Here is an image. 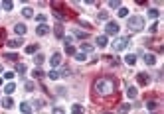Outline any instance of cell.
Instances as JSON below:
<instances>
[{
	"mask_svg": "<svg viewBox=\"0 0 164 114\" xmlns=\"http://www.w3.org/2000/svg\"><path fill=\"white\" fill-rule=\"evenodd\" d=\"M115 89H117V83H115V79H111V77H99V79L93 83V93L101 94V96L113 94Z\"/></svg>",
	"mask_w": 164,
	"mask_h": 114,
	"instance_id": "cell-1",
	"label": "cell"
},
{
	"mask_svg": "<svg viewBox=\"0 0 164 114\" xmlns=\"http://www.w3.org/2000/svg\"><path fill=\"white\" fill-rule=\"evenodd\" d=\"M127 28L131 30V32H140V30H145V18L142 16H132L127 20Z\"/></svg>",
	"mask_w": 164,
	"mask_h": 114,
	"instance_id": "cell-2",
	"label": "cell"
},
{
	"mask_svg": "<svg viewBox=\"0 0 164 114\" xmlns=\"http://www.w3.org/2000/svg\"><path fill=\"white\" fill-rule=\"evenodd\" d=\"M127 45H129V38H117L113 41V49L115 51H123V49H127Z\"/></svg>",
	"mask_w": 164,
	"mask_h": 114,
	"instance_id": "cell-3",
	"label": "cell"
},
{
	"mask_svg": "<svg viewBox=\"0 0 164 114\" xmlns=\"http://www.w3.org/2000/svg\"><path fill=\"white\" fill-rule=\"evenodd\" d=\"M119 30H121V28H119L117 22H107V26H105V34L107 35H117Z\"/></svg>",
	"mask_w": 164,
	"mask_h": 114,
	"instance_id": "cell-4",
	"label": "cell"
},
{
	"mask_svg": "<svg viewBox=\"0 0 164 114\" xmlns=\"http://www.w3.org/2000/svg\"><path fill=\"white\" fill-rule=\"evenodd\" d=\"M137 81H138V85H142V87H146L148 83H150V77L146 73H138L137 75Z\"/></svg>",
	"mask_w": 164,
	"mask_h": 114,
	"instance_id": "cell-5",
	"label": "cell"
},
{
	"mask_svg": "<svg viewBox=\"0 0 164 114\" xmlns=\"http://www.w3.org/2000/svg\"><path fill=\"white\" fill-rule=\"evenodd\" d=\"M50 63H52V67H59V65H61V53H53Z\"/></svg>",
	"mask_w": 164,
	"mask_h": 114,
	"instance_id": "cell-6",
	"label": "cell"
},
{
	"mask_svg": "<svg viewBox=\"0 0 164 114\" xmlns=\"http://www.w3.org/2000/svg\"><path fill=\"white\" fill-rule=\"evenodd\" d=\"M145 63L146 65H154V63H156V55L154 53H145Z\"/></svg>",
	"mask_w": 164,
	"mask_h": 114,
	"instance_id": "cell-7",
	"label": "cell"
},
{
	"mask_svg": "<svg viewBox=\"0 0 164 114\" xmlns=\"http://www.w3.org/2000/svg\"><path fill=\"white\" fill-rule=\"evenodd\" d=\"M47 32H50V28H47L46 24H40V26L36 28V34H38V35H46Z\"/></svg>",
	"mask_w": 164,
	"mask_h": 114,
	"instance_id": "cell-8",
	"label": "cell"
},
{
	"mask_svg": "<svg viewBox=\"0 0 164 114\" xmlns=\"http://www.w3.org/2000/svg\"><path fill=\"white\" fill-rule=\"evenodd\" d=\"M12 106H14V101L10 98V96H4V98H2V108L8 110V108H12Z\"/></svg>",
	"mask_w": 164,
	"mask_h": 114,
	"instance_id": "cell-9",
	"label": "cell"
},
{
	"mask_svg": "<svg viewBox=\"0 0 164 114\" xmlns=\"http://www.w3.org/2000/svg\"><path fill=\"white\" fill-rule=\"evenodd\" d=\"M26 30H28V28L24 26V24H16V26H14V32H16L18 35H24V34H26Z\"/></svg>",
	"mask_w": 164,
	"mask_h": 114,
	"instance_id": "cell-10",
	"label": "cell"
},
{
	"mask_svg": "<svg viewBox=\"0 0 164 114\" xmlns=\"http://www.w3.org/2000/svg\"><path fill=\"white\" fill-rule=\"evenodd\" d=\"M20 110H22V114H32V106H30L28 102H22V104H20Z\"/></svg>",
	"mask_w": 164,
	"mask_h": 114,
	"instance_id": "cell-11",
	"label": "cell"
},
{
	"mask_svg": "<svg viewBox=\"0 0 164 114\" xmlns=\"http://www.w3.org/2000/svg\"><path fill=\"white\" fill-rule=\"evenodd\" d=\"M125 63H127V65H135V63H137V55H135V53H129V55L125 57Z\"/></svg>",
	"mask_w": 164,
	"mask_h": 114,
	"instance_id": "cell-12",
	"label": "cell"
},
{
	"mask_svg": "<svg viewBox=\"0 0 164 114\" xmlns=\"http://www.w3.org/2000/svg\"><path fill=\"white\" fill-rule=\"evenodd\" d=\"M137 94H138L137 87H129L127 89V96H129V98H137Z\"/></svg>",
	"mask_w": 164,
	"mask_h": 114,
	"instance_id": "cell-13",
	"label": "cell"
},
{
	"mask_svg": "<svg viewBox=\"0 0 164 114\" xmlns=\"http://www.w3.org/2000/svg\"><path fill=\"white\" fill-rule=\"evenodd\" d=\"M91 51H93V45L83 41V43H81V53H91Z\"/></svg>",
	"mask_w": 164,
	"mask_h": 114,
	"instance_id": "cell-14",
	"label": "cell"
},
{
	"mask_svg": "<svg viewBox=\"0 0 164 114\" xmlns=\"http://www.w3.org/2000/svg\"><path fill=\"white\" fill-rule=\"evenodd\" d=\"M20 45H22V40H20V38L18 40H10L8 41V47H12V49H16V47H20Z\"/></svg>",
	"mask_w": 164,
	"mask_h": 114,
	"instance_id": "cell-15",
	"label": "cell"
},
{
	"mask_svg": "<svg viewBox=\"0 0 164 114\" xmlns=\"http://www.w3.org/2000/svg\"><path fill=\"white\" fill-rule=\"evenodd\" d=\"M55 38H58V40H63V38H65V35H63V28L59 26H55Z\"/></svg>",
	"mask_w": 164,
	"mask_h": 114,
	"instance_id": "cell-16",
	"label": "cell"
},
{
	"mask_svg": "<svg viewBox=\"0 0 164 114\" xmlns=\"http://www.w3.org/2000/svg\"><path fill=\"white\" fill-rule=\"evenodd\" d=\"M44 61H46V57H44V55H42V53H36V57H34V63H36L38 67L44 63Z\"/></svg>",
	"mask_w": 164,
	"mask_h": 114,
	"instance_id": "cell-17",
	"label": "cell"
},
{
	"mask_svg": "<svg viewBox=\"0 0 164 114\" xmlns=\"http://www.w3.org/2000/svg\"><path fill=\"white\" fill-rule=\"evenodd\" d=\"M97 45L99 47H105L107 45V35H97Z\"/></svg>",
	"mask_w": 164,
	"mask_h": 114,
	"instance_id": "cell-18",
	"label": "cell"
},
{
	"mask_svg": "<svg viewBox=\"0 0 164 114\" xmlns=\"http://www.w3.org/2000/svg\"><path fill=\"white\" fill-rule=\"evenodd\" d=\"M71 114H83V106H81V104H73L71 106Z\"/></svg>",
	"mask_w": 164,
	"mask_h": 114,
	"instance_id": "cell-19",
	"label": "cell"
},
{
	"mask_svg": "<svg viewBox=\"0 0 164 114\" xmlns=\"http://www.w3.org/2000/svg\"><path fill=\"white\" fill-rule=\"evenodd\" d=\"M97 20H101V22H107V20H109V14H107L105 10H101V12L97 14Z\"/></svg>",
	"mask_w": 164,
	"mask_h": 114,
	"instance_id": "cell-20",
	"label": "cell"
},
{
	"mask_svg": "<svg viewBox=\"0 0 164 114\" xmlns=\"http://www.w3.org/2000/svg\"><path fill=\"white\" fill-rule=\"evenodd\" d=\"M129 110H131V104H121L119 106V114H129Z\"/></svg>",
	"mask_w": 164,
	"mask_h": 114,
	"instance_id": "cell-21",
	"label": "cell"
},
{
	"mask_svg": "<svg viewBox=\"0 0 164 114\" xmlns=\"http://www.w3.org/2000/svg\"><path fill=\"white\" fill-rule=\"evenodd\" d=\"M14 91H16V85H14V83H8L6 89H4V93H6V94H12Z\"/></svg>",
	"mask_w": 164,
	"mask_h": 114,
	"instance_id": "cell-22",
	"label": "cell"
},
{
	"mask_svg": "<svg viewBox=\"0 0 164 114\" xmlns=\"http://www.w3.org/2000/svg\"><path fill=\"white\" fill-rule=\"evenodd\" d=\"M32 75H34V79H44V71H42L40 67H38V69H34V73H32Z\"/></svg>",
	"mask_w": 164,
	"mask_h": 114,
	"instance_id": "cell-23",
	"label": "cell"
},
{
	"mask_svg": "<svg viewBox=\"0 0 164 114\" xmlns=\"http://www.w3.org/2000/svg\"><path fill=\"white\" fill-rule=\"evenodd\" d=\"M0 6L4 8V10H6V12H10V10H12V8H14V4H12V2H10V0H6V2H2V4H0Z\"/></svg>",
	"mask_w": 164,
	"mask_h": 114,
	"instance_id": "cell-24",
	"label": "cell"
},
{
	"mask_svg": "<svg viewBox=\"0 0 164 114\" xmlns=\"http://www.w3.org/2000/svg\"><path fill=\"white\" fill-rule=\"evenodd\" d=\"M22 16H24V18H32L34 10H32V8H24V10H22Z\"/></svg>",
	"mask_w": 164,
	"mask_h": 114,
	"instance_id": "cell-25",
	"label": "cell"
},
{
	"mask_svg": "<svg viewBox=\"0 0 164 114\" xmlns=\"http://www.w3.org/2000/svg\"><path fill=\"white\" fill-rule=\"evenodd\" d=\"M158 16H160V12H158L156 8H152V10H148V18H152V20H156Z\"/></svg>",
	"mask_w": 164,
	"mask_h": 114,
	"instance_id": "cell-26",
	"label": "cell"
},
{
	"mask_svg": "<svg viewBox=\"0 0 164 114\" xmlns=\"http://www.w3.org/2000/svg\"><path fill=\"white\" fill-rule=\"evenodd\" d=\"M47 77H50L52 81H58V79H61V77H59V73H58V71H53V69L50 71V73H47Z\"/></svg>",
	"mask_w": 164,
	"mask_h": 114,
	"instance_id": "cell-27",
	"label": "cell"
},
{
	"mask_svg": "<svg viewBox=\"0 0 164 114\" xmlns=\"http://www.w3.org/2000/svg\"><path fill=\"white\" fill-rule=\"evenodd\" d=\"M16 71H18V75H24L26 73V65H24V63H18V65H16Z\"/></svg>",
	"mask_w": 164,
	"mask_h": 114,
	"instance_id": "cell-28",
	"label": "cell"
},
{
	"mask_svg": "<svg viewBox=\"0 0 164 114\" xmlns=\"http://www.w3.org/2000/svg\"><path fill=\"white\" fill-rule=\"evenodd\" d=\"M73 57H75V61H79V63H83V61H87L85 53H75V55H73Z\"/></svg>",
	"mask_w": 164,
	"mask_h": 114,
	"instance_id": "cell-29",
	"label": "cell"
},
{
	"mask_svg": "<svg viewBox=\"0 0 164 114\" xmlns=\"http://www.w3.org/2000/svg\"><path fill=\"white\" fill-rule=\"evenodd\" d=\"M117 16H119V18H127V16H129V10H127V8H119Z\"/></svg>",
	"mask_w": 164,
	"mask_h": 114,
	"instance_id": "cell-30",
	"label": "cell"
},
{
	"mask_svg": "<svg viewBox=\"0 0 164 114\" xmlns=\"http://www.w3.org/2000/svg\"><path fill=\"white\" fill-rule=\"evenodd\" d=\"M36 51H38V45H26V53H36Z\"/></svg>",
	"mask_w": 164,
	"mask_h": 114,
	"instance_id": "cell-31",
	"label": "cell"
},
{
	"mask_svg": "<svg viewBox=\"0 0 164 114\" xmlns=\"http://www.w3.org/2000/svg\"><path fill=\"white\" fill-rule=\"evenodd\" d=\"M65 53L67 55H75L77 51H75V47H73V45H65Z\"/></svg>",
	"mask_w": 164,
	"mask_h": 114,
	"instance_id": "cell-32",
	"label": "cell"
},
{
	"mask_svg": "<svg viewBox=\"0 0 164 114\" xmlns=\"http://www.w3.org/2000/svg\"><path fill=\"white\" fill-rule=\"evenodd\" d=\"M156 106H158L156 101H148V102H146V108H148V110H154Z\"/></svg>",
	"mask_w": 164,
	"mask_h": 114,
	"instance_id": "cell-33",
	"label": "cell"
},
{
	"mask_svg": "<svg viewBox=\"0 0 164 114\" xmlns=\"http://www.w3.org/2000/svg\"><path fill=\"white\" fill-rule=\"evenodd\" d=\"M4 57H6L8 61H18V55H16V53H6Z\"/></svg>",
	"mask_w": 164,
	"mask_h": 114,
	"instance_id": "cell-34",
	"label": "cell"
},
{
	"mask_svg": "<svg viewBox=\"0 0 164 114\" xmlns=\"http://www.w3.org/2000/svg\"><path fill=\"white\" fill-rule=\"evenodd\" d=\"M24 87H26V91H28V93H32L34 89H36V85H34V83H30V81H28V83H26V85H24Z\"/></svg>",
	"mask_w": 164,
	"mask_h": 114,
	"instance_id": "cell-35",
	"label": "cell"
},
{
	"mask_svg": "<svg viewBox=\"0 0 164 114\" xmlns=\"http://www.w3.org/2000/svg\"><path fill=\"white\" fill-rule=\"evenodd\" d=\"M46 20H47L46 14H38V22H40V24H46Z\"/></svg>",
	"mask_w": 164,
	"mask_h": 114,
	"instance_id": "cell-36",
	"label": "cell"
},
{
	"mask_svg": "<svg viewBox=\"0 0 164 114\" xmlns=\"http://www.w3.org/2000/svg\"><path fill=\"white\" fill-rule=\"evenodd\" d=\"M148 32H150V34H156V32H158V24H156V22H154V24L148 28Z\"/></svg>",
	"mask_w": 164,
	"mask_h": 114,
	"instance_id": "cell-37",
	"label": "cell"
},
{
	"mask_svg": "<svg viewBox=\"0 0 164 114\" xmlns=\"http://www.w3.org/2000/svg\"><path fill=\"white\" fill-rule=\"evenodd\" d=\"M109 6H111V8H121V2H117V0H111V2H109Z\"/></svg>",
	"mask_w": 164,
	"mask_h": 114,
	"instance_id": "cell-38",
	"label": "cell"
},
{
	"mask_svg": "<svg viewBox=\"0 0 164 114\" xmlns=\"http://www.w3.org/2000/svg\"><path fill=\"white\" fill-rule=\"evenodd\" d=\"M52 114H65V110H63V108H59V106H55Z\"/></svg>",
	"mask_w": 164,
	"mask_h": 114,
	"instance_id": "cell-39",
	"label": "cell"
},
{
	"mask_svg": "<svg viewBox=\"0 0 164 114\" xmlns=\"http://www.w3.org/2000/svg\"><path fill=\"white\" fill-rule=\"evenodd\" d=\"M4 79H6V81H12V79H14V73H12V71H8V73H4Z\"/></svg>",
	"mask_w": 164,
	"mask_h": 114,
	"instance_id": "cell-40",
	"label": "cell"
},
{
	"mask_svg": "<svg viewBox=\"0 0 164 114\" xmlns=\"http://www.w3.org/2000/svg\"><path fill=\"white\" fill-rule=\"evenodd\" d=\"M75 35H77V38H81V40H85V38H87V34H83V32H79V30H75Z\"/></svg>",
	"mask_w": 164,
	"mask_h": 114,
	"instance_id": "cell-41",
	"label": "cell"
},
{
	"mask_svg": "<svg viewBox=\"0 0 164 114\" xmlns=\"http://www.w3.org/2000/svg\"><path fill=\"white\" fill-rule=\"evenodd\" d=\"M63 41H65V45H71L73 38H71V35H67V38H63Z\"/></svg>",
	"mask_w": 164,
	"mask_h": 114,
	"instance_id": "cell-42",
	"label": "cell"
},
{
	"mask_svg": "<svg viewBox=\"0 0 164 114\" xmlns=\"http://www.w3.org/2000/svg\"><path fill=\"white\" fill-rule=\"evenodd\" d=\"M4 38H6V32H4V30H0V43L4 41Z\"/></svg>",
	"mask_w": 164,
	"mask_h": 114,
	"instance_id": "cell-43",
	"label": "cell"
},
{
	"mask_svg": "<svg viewBox=\"0 0 164 114\" xmlns=\"http://www.w3.org/2000/svg\"><path fill=\"white\" fill-rule=\"evenodd\" d=\"M34 106H44V101H38V98H36V101H34Z\"/></svg>",
	"mask_w": 164,
	"mask_h": 114,
	"instance_id": "cell-44",
	"label": "cell"
},
{
	"mask_svg": "<svg viewBox=\"0 0 164 114\" xmlns=\"http://www.w3.org/2000/svg\"><path fill=\"white\" fill-rule=\"evenodd\" d=\"M0 73H2V65H0Z\"/></svg>",
	"mask_w": 164,
	"mask_h": 114,
	"instance_id": "cell-45",
	"label": "cell"
},
{
	"mask_svg": "<svg viewBox=\"0 0 164 114\" xmlns=\"http://www.w3.org/2000/svg\"><path fill=\"white\" fill-rule=\"evenodd\" d=\"M105 114H113V112H105Z\"/></svg>",
	"mask_w": 164,
	"mask_h": 114,
	"instance_id": "cell-46",
	"label": "cell"
},
{
	"mask_svg": "<svg viewBox=\"0 0 164 114\" xmlns=\"http://www.w3.org/2000/svg\"><path fill=\"white\" fill-rule=\"evenodd\" d=\"M0 85H2V79H0Z\"/></svg>",
	"mask_w": 164,
	"mask_h": 114,
	"instance_id": "cell-47",
	"label": "cell"
}]
</instances>
